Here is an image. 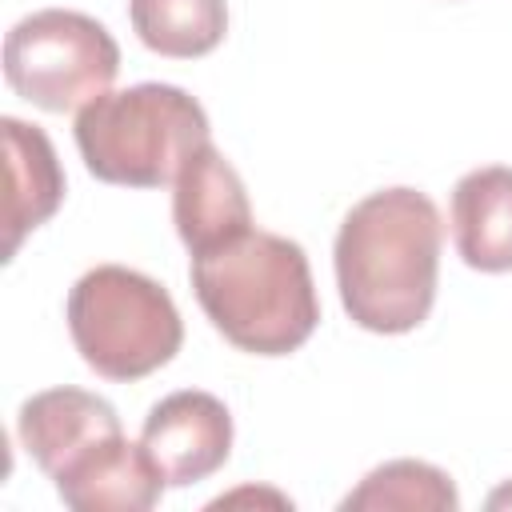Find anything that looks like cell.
<instances>
[{"label": "cell", "instance_id": "obj_11", "mask_svg": "<svg viewBox=\"0 0 512 512\" xmlns=\"http://www.w3.org/2000/svg\"><path fill=\"white\" fill-rule=\"evenodd\" d=\"M452 244L476 272H512V168H472L452 188Z\"/></svg>", "mask_w": 512, "mask_h": 512}, {"label": "cell", "instance_id": "obj_5", "mask_svg": "<svg viewBox=\"0 0 512 512\" xmlns=\"http://www.w3.org/2000/svg\"><path fill=\"white\" fill-rule=\"evenodd\" d=\"M120 72V44L112 32L72 8H40L16 20L4 36V80L8 88L44 108L76 112L104 96Z\"/></svg>", "mask_w": 512, "mask_h": 512}, {"label": "cell", "instance_id": "obj_2", "mask_svg": "<svg viewBox=\"0 0 512 512\" xmlns=\"http://www.w3.org/2000/svg\"><path fill=\"white\" fill-rule=\"evenodd\" d=\"M192 292L212 328L240 352L288 356L320 324L308 256L296 240L248 228L192 256Z\"/></svg>", "mask_w": 512, "mask_h": 512}, {"label": "cell", "instance_id": "obj_10", "mask_svg": "<svg viewBox=\"0 0 512 512\" xmlns=\"http://www.w3.org/2000/svg\"><path fill=\"white\" fill-rule=\"evenodd\" d=\"M4 132V172H8V204H4V260H12L28 232L48 224L64 204V168L52 140L16 116H0Z\"/></svg>", "mask_w": 512, "mask_h": 512}, {"label": "cell", "instance_id": "obj_3", "mask_svg": "<svg viewBox=\"0 0 512 512\" xmlns=\"http://www.w3.org/2000/svg\"><path fill=\"white\" fill-rule=\"evenodd\" d=\"M84 168L120 188H164L180 164L212 140L208 112L176 84H132L104 92L76 112Z\"/></svg>", "mask_w": 512, "mask_h": 512}, {"label": "cell", "instance_id": "obj_4", "mask_svg": "<svg viewBox=\"0 0 512 512\" xmlns=\"http://www.w3.org/2000/svg\"><path fill=\"white\" fill-rule=\"evenodd\" d=\"M64 320L80 360L104 380H144L184 344V320L168 288L124 264H96L72 288Z\"/></svg>", "mask_w": 512, "mask_h": 512}, {"label": "cell", "instance_id": "obj_9", "mask_svg": "<svg viewBox=\"0 0 512 512\" xmlns=\"http://www.w3.org/2000/svg\"><path fill=\"white\" fill-rule=\"evenodd\" d=\"M52 484L56 496L76 512H148L160 504L168 480L144 444H132L120 432L60 472Z\"/></svg>", "mask_w": 512, "mask_h": 512}, {"label": "cell", "instance_id": "obj_7", "mask_svg": "<svg viewBox=\"0 0 512 512\" xmlns=\"http://www.w3.org/2000/svg\"><path fill=\"white\" fill-rule=\"evenodd\" d=\"M120 432L124 428L116 408L104 396L84 388L36 392L20 404V416H16V436L48 480L68 472L76 460H84L92 448L108 444Z\"/></svg>", "mask_w": 512, "mask_h": 512}, {"label": "cell", "instance_id": "obj_12", "mask_svg": "<svg viewBox=\"0 0 512 512\" xmlns=\"http://www.w3.org/2000/svg\"><path fill=\"white\" fill-rule=\"evenodd\" d=\"M136 40L168 60H196L220 48L228 32L224 0H128Z\"/></svg>", "mask_w": 512, "mask_h": 512}, {"label": "cell", "instance_id": "obj_6", "mask_svg": "<svg viewBox=\"0 0 512 512\" xmlns=\"http://www.w3.org/2000/svg\"><path fill=\"white\" fill-rule=\"evenodd\" d=\"M140 444L172 488L200 484L232 456V412L212 392L180 388L152 404Z\"/></svg>", "mask_w": 512, "mask_h": 512}, {"label": "cell", "instance_id": "obj_8", "mask_svg": "<svg viewBox=\"0 0 512 512\" xmlns=\"http://www.w3.org/2000/svg\"><path fill=\"white\" fill-rule=\"evenodd\" d=\"M172 224L192 256L252 228L248 188L212 140L200 144L172 180Z\"/></svg>", "mask_w": 512, "mask_h": 512}, {"label": "cell", "instance_id": "obj_1", "mask_svg": "<svg viewBox=\"0 0 512 512\" xmlns=\"http://www.w3.org/2000/svg\"><path fill=\"white\" fill-rule=\"evenodd\" d=\"M444 224L416 188H380L340 220L332 264L352 324L376 336L420 328L436 304Z\"/></svg>", "mask_w": 512, "mask_h": 512}, {"label": "cell", "instance_id": "obj_13", "mask_svg": "<svg viewBox=\"0 0 512 512\" xmlns=\"http://www.w3.org/2000/svg\"><path fill=\"white\" fill-rule=\"evenodd\" d=\"M340 508H432V512H456L460 496L444 468L424 460H388L372 468Z\"/></svg>", "mask_w": 512, "mask_h": 512}]
</instances>
